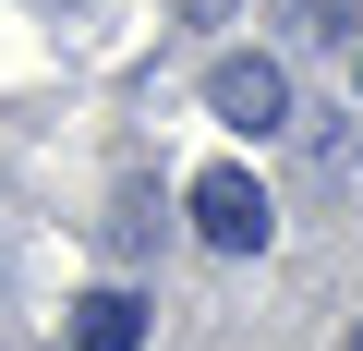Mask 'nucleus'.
Instances as JSON below:
<instances>
[{
	"label": "nucleus",
	"mask_w": 363,
	"mask_h": 351,
	"mask_svg": "<svg viewBox=\"0 0 363 351\" xmlns=\"http://www.w3.org/2000/svg\"><path fill=\"white\" fill-rule=\"evenodd\" d=\"M73 351H145V303L133 291H85L73 303Z\"/></svg>",
	"instance_id": "nucleus-3"
},
{
	"label": "nucleus",
	"mask_w": 363,
	"mask_h": 351,
	"mask_svg": "<svg viewBox=\"0 0 363 351\" xmlns=\"http://www.w3.org/2000/svg\"><path fill=\"white\" fill-rule=\"evenodd\" d=\"M206 109H218L230 133H279V121H291V73H279L267 49H230V61H206Z\"/></svg>",
	"instance_id": "nucleus-2"
},
{
	"label": "nucleus",
	"mask_w": 363,
	"mask_h": 351,
	"mask_svg": "<svg viewBox=\"0 0 363 351\" xmlns=\"http://www.w3.org/2000/svg\"><path fill=\"white\" fill-rule=\"evenodd\" d=\"M351 351H363V339H351Z\"/></svg>",
	"instance_id": "nucleus-4"
},
{
	"label": "nucleus",
	"mask_w": 363,
	"mask_h": 351,
	"mask_svg": "<svg viewBox=\"0 0 363 351\" xmlns=\"http://www.w3.org/2000/svg\"><path fill=\"white\" fill-rule=\"evenodd\" d=\"M194 230H206L218 255H267V230H279V218H267V182H255V169H230V157L194 169Z\"/></svg>",
	"instance_id": "nucleus-1"
}]
</instances>
